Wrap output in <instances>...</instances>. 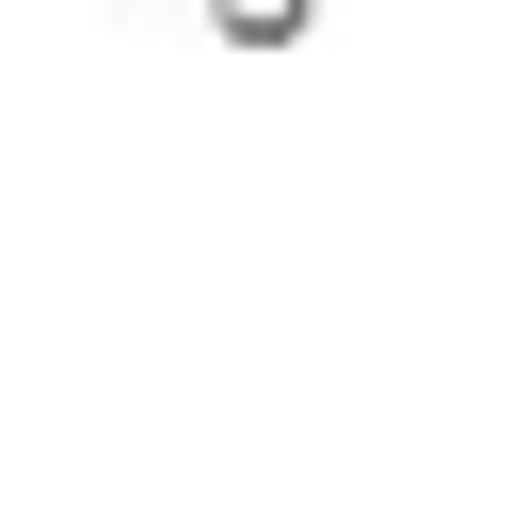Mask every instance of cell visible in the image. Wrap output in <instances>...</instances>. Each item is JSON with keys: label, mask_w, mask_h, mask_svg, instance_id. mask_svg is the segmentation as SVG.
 <instances>
[{"label": "cell", "mask_w": 512, "mask_h": 512, "mask_svg": "<svg viewBox=\"0 0 512 512\" xmlns=\"http://www.w3.org/2000/svg\"><path fill=\"white\" fill-rule=\"evenodd\" d=\"M192 16H208V32H224V48H288V32H304V16H320V0H192Z\"/></svg>", "instance_id": "cell-1"}]
</instances>
